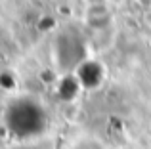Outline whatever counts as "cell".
Masks as SVG:
<instances>
[{
    "mask_svg": "<svg viewBox=\"0 0 151 149\" xmlns=\"http://www.w3.org/2000/svg\"><path fill=\"white\" fill-rule=\"evenodd\" d=\"M4 124L15 138L31 140L40 136L48 128V113L38 100L21 96L6 107Z\"/></svg>",
    "mask_w": 151,
    "mask_h": 149,
    "instance_id": "6da1fadb",
    "label": "cell"
},
{
    "mask_svg": "<svg viewBox=\"0 0 151 149\" xmlns=\"http://www.w3.org/2000/svg\"><path fill=\"white\" fill-rule=\"evenodd\" d=\"M55 63L61 71L77 69L86 59V44L82 37L75 31H61L54 44Z\"/></svg>",
    "mask_w": 151,
    "mask_h": 149,
    "instance_id": "7a4b0ae2",
    "label": "cell"
},
{
    "mask_svg": "<svg viewBox=\"0 0 151 149\" xmlns=\"http://www.w3.org/2000/svg\"><path fill=\"white\" fill-rule=\"evenodd\" d=\"M124 149H130V147H124Z\"/></svg>",
    "mask_w": 151,
    "mask_h": 149,
    "instance_id": "3957f363",
    "label": "cell"
}]
</instances>
